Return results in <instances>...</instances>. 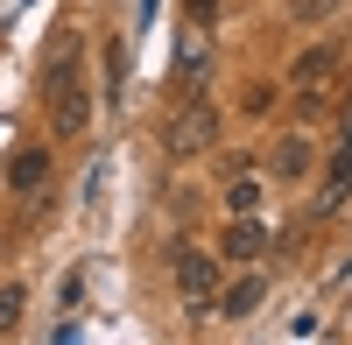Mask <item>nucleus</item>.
Listing matches in <instances>:
<instances>
[{
	"mask_svg": "<svg viewBox=\"0 0 352 345\" xmlns=\"http://www.w3.org/2000/svg\"><path fill=\"white\" fill-rule=\"evenodd\" d=\"M162 148L169 155H204V148H219V106H204V99H184L169 113V134H162Z\"/></svg>",
	"mask_w": 352,
	"mask_h": 345,
	"instance_id": "obj_1",
	"label": "nucleus"
},
{
	"mask_svg": "<svg viewBox=\"0 0 352 345\" xmlns=\"http://www.w3.org/2000/svg\"><path fill=\"white\" fill-rule=\"evenodd\" d=\"M50 92V127L64 134V141H78L85 127H92V92H85V78L71 71V78H56V85H43Z\"/></svg>",
	"mask_w": 352,
	"mask_h": 345,
	"instance_id": "obj_2",
	"label": "nucleus"
},
{
	"mask_svg": "<svg viewBox=\"0 0 352 345\" xmlns=\"http://www.w3.org/2000/svg\"><path fill=\"white\" fill-rule=\"evenodd\" d=\"M176 289H184L190 318H204V310H212V289H219V254L184 247V254H176Z\"/></svg>",
	"mask_w": 352,
	"mask_h": 345,
	"instance_id": "obj_3",
	"label": "nucleus"
},
{
	"mask_svg": "<svg viewBox=\"0 0 352 345\" xmlns=\"http://www.w3.org/2000/svg\"><path fill=\"white\" fill-rule=\"evenodd\" d=\"M219 254H226V261H254V254H268V225H261L254 212H232V225H226Z\"/></svg>",
	"mask_w": 352,
	"mask_h": 345,
	"instance_id": "obj_4",
	"label": "nucleus"
},
{
	"mask_svg": "<svg viewBox=\"0 0 352 345\" xmlns=\"http://www.w3.org/2000/svg\"><path fill=\"white\" fill-rule=\"evenodd\" d=\"M345 197H352V141H338V162H331V177L317 183V219H331V212H345Z\"/></svg>",
	"mask_w": 352,
	"mask_h": 345,
	"instance_id": "obj_5",
	"label": "nucleus"
},
{
	"mask_svg": "<svg viewBox=\"0 0 352 345\" xmlns=\"http://www.w3.org/2000/svg\"><path fill=\"white\" fill-rule=\"evenodd\" d=\"M204 85H212V43H204V36H190V43H184V56H176V92H184V99H197Z\"/></svg>",
	"mask_w": 352,
	"mask_h": 345,
	"instance_id": "obj_6",
	"label": "nucleus"
},
{
	"mask_svg": "<svg viewBox=\"0 0 352 345\" xmlns=\"http://www.w3.org/2000/svg\"><path fill=\"white\" fill-rule=\"evenodd\" d=\"M331 71H338V43H310L296 64H289V85H296V92H317Z\"/></svg>",
	"mask_w": 352,
	"mask_h": 345,
	"instance_id": "obj_7",
	"label": "nucleus"
},
{
	"mask_svg": "<svg viewBox=\"0 0 352 345\" xmlns=\"http://www.w3.org/2000/svg\"><path fill=\"white\" fill-rule=\"evenodd\" d=\"M8 183H14L21 197H36V190L50 183V148H14V162H8Z\"/></svg>",
	"mask_w": 352,
	"mask_h": 345,
	"instance_id": "obj_8",
	"label": "nucleus"
},
{
	"mask_svg": "<svg viewBox=\"0 0 352 345\" xmlns=\"http://www.w3.org/2000/svg\"><path fill=\"white\" fill-rule=\"evenodd\" d=\"M78 56H85V43H78V28H56V43L43 49V85H56V78H71V71H78Z\"/></svg>",
	"mask_w": 352,
	"mask_h": 345,
	"instance_id": "obj_9",
	"label": "nucleus"
},
{
	"mask_svg": "<svg viewBox=\"0 0 352 345\" xmlns=\"http://www.w3.org/2000/svg\"><path fill=\"white\" fill-rule=\"evenodd\" d=\"M261 303H268V282H261V275H240V282L219 296V318H254Z\"/></svg>",
	"mask_w": 352,
	"mask_h": 345,
	"instance_id": "obj_10",
	"label": "nucleus"
},
{
	"mask_svg": "<svg viewBox=\"0 0 352 345\" xmlns=\"http://www.w3.org/2000/svg\"><path fill=\"white\" fill-rule=\"evenodd\" d=\"M268 162H275V177H282V183H296V177H310V134H282Z\"/></svg>",
	"mask_w": 352,
	"mask_h": 345,
	"instance_id": "obj_11",
	"label": "nucleus"
},
{
	"mask_svg": "<svg viewBox=\"0 0 352 345\" xmlns=\"http://www.w3.org/2000/svg\"><path fill=\"white\" fill-rule=\"evenodd\" d=\"M21 310H28V289H21V282H0V331L21 324Z\"/></svg>",
	"mask_w": 352,
	"mask_h": 345,
	"instance_id": "obj_12",
	"label": "nucleus"
},
{
	"mask_svg": "<svg viewBox=\"0 0 352 345\" xmlns=\"http://www.w3.org/2000/svg\"><path fill=\"white\" fill-rule=\"evenodd\" d=\"M254 205H261V183L254 177H232L226 183V212H254Z\"/></svg>",
	"mask_w": 352,
	"mask_h": 345,
	"instance_id": "obj_13",
	"label": "nucleus"
},
{
	"mask_svg": "<svg viewBox=\"0 0 352 345\" xmlns=\"http://www.w3.org/2000/svg\"><path fill=\"white\" fill-rule=\"evenodd\" d=\"M184 8H190V28H212L219 21V0H184Z\"/></svg>",
	"mask_w": 352,
	"mask_h": 345,
	"instance_id": "obj_14",
	"label": "nucleus"
},
{
	"mask_svg": "<svg viewBox=\"0 0 352 345\" xmlns=\"http://www.w3.org/2000/svg\"><path fill=\"white\" fill-rule=\"evenodd\" d=\"M275 106V85H247V113H268Z\"/></svg>",
	"mask_w": 352,
	"mask_h": 345,
	"instance_id": "obj_15",
	"label": "nucleus"
},
{
	"mask_svg": "<svg viewBox=\"0 0 352 345\" xmlns=\"http://www.w3.org/2000/svg\"><path fill=\"white\" fill-rule=\"evenodd\" d=\"M338 141H352V99L338 106Z\"/></svg>",
	"mask_w": 352,
	"mask_h": 345,
	"instance_id": "obj_16",
	"label": "nucleus"
}]
</instances>
